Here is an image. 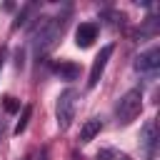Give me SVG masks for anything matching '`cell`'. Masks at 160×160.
Here are the masks:
<instances>
[{
  "label": "cell",
  "instance_id": "cell-1",
  "mask_svg": "<svg viewBox=\"0 0 160 160\" xmlns=\"http://www.w3.org/2000/svg\"><path fill=\"white\" fill-rule=\"evenodd\" d=\"M62 28H65L62 18H38V22H35V28L30 32V40H32L35 50L45 52L48 48H52V42L60 38Z\"/></svg>",
  "mask_w": 160,
  "mask_h": 160
},
{
  "label": "cell",
  "instance_id": "cell-2",
  "mask_svg": "<svg viewBox=\"0 0 160 160\" xmlns=\"http://www.w3.org/2000/svg\"><path fill=\"white\" fill-rule=\"evenodd\" d=\"M140 110H142V90H140V88H132V90H128V92L118 100V105H115V118H118L120 125H128V122H132V120L140 115Z\"/></svg>",
  "mask_w": 160,
  "mask_h": 160
},
{
  "label": "cell",
  "instance_id": "cell-3",
  "mask_svg": "<svg viewBox=\"0 0 160 160\" xmlns=\"http://www.w3.org/2000/svg\"><path fill=\"white\" fill-rule=\"evenodd\" d=\"M78 90L75 88H68L58 95V102H55V118H58V128L60 130H68L75 120V110H78Z\"/></svg>",
  "mask_w": 160,
  "mask_h": 160
},
{
  "label": "cell",
  "instance_id": "cell-4",
  "mask_svg": "<svg viewBox=\"0 0 160 160\" xmlns=\"http://www.w3.org/2000/svg\"><path fill=\"white\" fill-rule=\"evenodd\" d=\"M112 45H105L98 55H95V60H92V68H90V75H88V88H95L98 82H100V78H102V72H105V65H108V60H110V55H112Z\"/></svg>",
  "mask_w": 160,
  "mask_h": 160
},
{
  "label": "cell",
  "instance_id": "cell-5",
  "mask_svg": "<svg viewBox=\"0 0 160 160\" xmlns=\"http://www.w3.org/2000/svg\"><path fill=\"white\" fill-rule=\"evenodd\" d=\"M158 68H160V50L158 48H150V50H145L135 58V70L138 72H155Z\"/></svg>",
  "mask_w": 160,
  "mask_h": 160
},
{
  "label": "cell",
  "instance_id": "cell-6",
  "mask_svg": "<svg viewBox=\"0 0 160 160\" xmlns=\"http://www.w3.org/2000/svg\"><path fill=\"white\" fill-rule=\"evenodd\" d=\"M98 38V25L95 22H80L78 30H75V42L78 48H90Z\"/></svg>",
  "mask_w": 160,
  "mask_h": 160
},
{
  "label": "cell",
  "instance_id": "cell-7",
  "mask_svg": "<svg viewBox=\"0 0 160 160\" xmlns=\"http://www.w3.org/2000/svg\"><path fill=\"white\" fill-rule=\"evenodd\" d=\"M100 130H102V120H100V118H90V120H85L82 128H80V142H90Z\"/></svg>",
  "mask_w": 160,
  "mask_h": 160
},
{
  "label": "cell",
  "instance_id": "cell-8",
  "mask_svg": "<svg viewBox=\"0 0 160 160\" xmlns=\"http://www.w3.org/2000/svg\"><path fill=\"white\" fill-rule=\"evenodd\" d=\"M55 72L60 75V80H75V78L80 75V68H78L75 62H70V60H60V62L55 65Z\"/></svg>",
  "mask_w": 160,
  "mask_h": 160
},
{
  "label": "cell",
  "instance_id": "cell-9",
  "mask_svg": "<svg viewBox=\"0 0 160 160\" xmlns=\"http://www.w3.org/2000/svg\"><path fill=\"white\" fill-rule=\"evenodd\" d=\"M140 140H142V145H145L148 150H152V145H155V140H158V132H155V122H152V120L142 125V135H140Z\"/></svg>",
  "mask_w": 160,
  "mask_h": 160
},
{
  "label": "cell",
  "instance_id": "cell-10",
  "mask_svg": "<svg viewBox=\"0 0 160 160\" xmlns=\"http://www.w3.org/2000/svg\"><path fill=\"white\" fill-rule=\"evenodd\" d=\"M30 115H32V105H25V108H22V112H20V120H18V122H15V128H12V132H15V135L25 132V128H28V122H30Z\"/></svg>",
  "mask_w": 160,
  "mask_h": 160
},
{
  "label": "cell",
  "instance_id": "cell-11",
  "mask_svg": "<svg viewBox=\"0 0 160 160\" xmlns=\"http://www.w3.org/2000/svg\"><path fill=\"white\" fill-rule=\"evenodd\" d=\"M98 160H132L128 152H120V150H112V148H102L98 152Z\"/></svg>",
  "mask_w": 160,
  "mask_h": 160
},
{
  "label": "cell",
  "instance_id": "cell-12",
  "mask_svg": "<svg viewBox=\"0 0 160 160\" xmlns=\"http://www.w3.org/2000/svg\"><path fill=\"white\" fill-rule=\"evenodd\" d=\"M2 105H5V110H8V112H15V110L20 108V102H18L12 95H5V98H2Z\"/></svg>",
  "mask_w": 160,
  "mask_h": 160
},
{
  "label": "cell",
  "instance_id": "cell-13",
  "mask_svg": "<svg viewBox=\"0 0 160 160\" xmlns=\"http://www.w3.org/2000/svg\"><path fill=\"white\" fill-rule=\"evenodd\" d=\"M5 55H8V50L0 48V72H2V65H5Z\"/></svg>",
  "mask_w": 160,
  "mask_h": 160
},
{
  "label": "cell",
  "instance_id": "cell-14",
  "mask_svg": "<svg viewBox=\"0 0 160 160\" xmlns=\"http://www.w3.org/2000/svg\"><path fill=\"white\" fill-rule=\"evenodd\" d=\"M0 135H2V125H0Z\"/></svg>",
  "mask_w": 160,
  "mask_h": 160
}]
</instances>
